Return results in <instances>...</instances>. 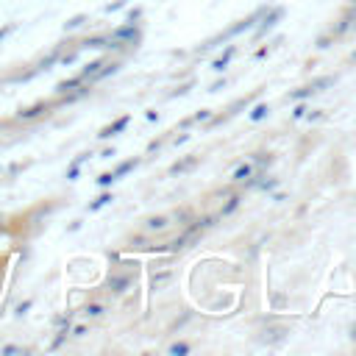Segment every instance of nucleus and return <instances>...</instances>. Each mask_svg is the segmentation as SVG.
<instances>
[{
    "instance_id": "nucleus-1",
    "label": "nucleus",
    "mask_w": 356,
    "mask_h": 356,
    "mask_svg": "<svg viewBox=\"0 0 356 356\" xmlns=\"http://www.w3.org/2000/svg\"><path fill=\"white\" fill-rule=\"evenodd\" d=\"M134 42H139V28H136V22H128V25H122V28H117V31L108 33V47L134 44Z\"/></svg>"
},
{
    "instance_id": "nucleus-2",
    "label": "nucleus",
    "mask_w": 356,
    "mask_h": 356,
    "mask_svg": "<svg viewBox=\"0 0 356 356\" xmlns=\"http://www.w3.org/2000/svg\"><path fill=\"white\" fill-rule=\"evenodd\" d=\"M331 83H334V78H331V75H323V78H317V81H312V83H306V86H300V89H292V92H289V100H303V97H309V95L325 89V86H331Z\"/></svg>"
},
{
    "instance_id": "nucleus-3",
    "label": "nucleus",
    "mask_w": 356,
    "mask_h": 356,
    "mask_svg": "<svg viewBox=\"0 0 356 356\" xmlns=\"http://www.w3.org/2000/svg\"><path fill=\"white\" fill-rule=\"evenodd\" d=\"M284 17V8L281 6H275V8H270V11H264V19H261V25L256 28V36H264L270 28H275V22Z\"/></svg>"
},
{
    "instance_id": "nucleus-4",
    "label": "nucleus",
    "mask_w": 356,
    "mask_h": 356,
    "mask_svg": "<svg viewBox=\"0 0 356 356\" xmlns=\"http://www.w3.org/2000/svg\"><path fill=\"white\" fill-rule=\"evenodd\" d=\"M128 122H131V117L125 114V117H120V120H114L111 125H106V128H103V131H100L97 136H100V139H108V136H114V134H120V131H125V128H128Z\"/></svg>"
},
{
    "instance_id": "nucleus-5",
    "label": "nucleus",
    "mask_w": 356,
    "mask_h": 356,
    "mask_svg": "<svg viewBox=\"0 0 356 356\" xmlns=\"http://www.w3.org/2000/svg\"><path fill=\"white\" fill-rule=\"evenodd\" d=\"M197 164V156H186V159H181V161H175L172 167H170V175H178V172H186V170H192Z\"/></svg>"
},
{
    "instance_id": "nucleus-6",
    "label": "nucleus",
    "mask_w": 356,
    "mask_h": 356,
    "mask_svg": "<svg viewBox=\"0 0 356 356\" xmlns=\"http://www.w3.org/2000/svg\"><path fill=\"white\" fill-rule=\"evenodd\" d=\"M131 286V275H111L108 278V289L111 292H125Z\"/></svg>"
},
{
    "instance_id": "nucleus-7",
    "label": "nucleus",
    "mask_w": 356,
    "mask_h": 356,
    "mask_svg": "<svg viewBox=\"0 0 356 356\" xmlns=\"http://www.w3.org/2000/svg\"><path fill=\"white\" fill-rule=\"evenodd\" d=\"M170 281H172V270H161V273H153L150 286H153V289H161V286L170 284Z\"/></svg>"
},
{
    "instance_id": "nucleus-8",
    "label": "nucleus",
    "mask_w": 356,
    "mask_h": 356,
    "mask_svg": "<svg viewBox=\"0 0 356 356\" xmlns=\"http://www.w3.org/2000/svg\"><path fill=\"white\" fill-rule=\"evenodd\" d=\"M231 56H234V47L228 44V47H225V53H222L220 58H214V64H211V70H214V72H222V70L228 67V61H231Z\"/></svg>"
},
{
    "instance_id": "nucleus-9",
    "label": "nucleus",
    "mask_w": 356,
    "mask_h": 356,
    "mask_svg": "<svg viewBox=\"0 0 356 356\" xmlns=\"http://www.w3.org/2000/svg\"><path fill=\"white\" fill-rule=\"evenodd\" d=\"M250 175H253V164H239V167L234 170V181H236V184H245Z\"/></svg>"
},
{
    "instance_id": "nucleus-10",
    "label": "nucleus",
    "mask_w": 356,
    "mask_h": 356,
    "mask_svg": "<svg viewBox=\"0 0 356 356\" xmlns=\"http://www.w3.org/2000/svg\"><path fill=\"white\" fill-rule=\"evenodd\" d=\"M239 203H242V197H239V195H231V197L225 200V206L220 209V217H228L231 211H236V206H239Z\"/></svg>"
},
{
    "instance_id": "nucleus-11",
    "label": "nucleus",
    "mask_w": 356,
    "mask_h": 356,
    "mask_svg": "<svg viewBox=\"0 0 356 356\" xmlns=\"http://www.w3.org/2000/svg\"><path fill=\"white\" fill-rule=\"evenodd\" d=\"M167 225H170V220H167V217H150V220L145 222V228H147V231H164Z\"/></svg>"
},
{
    "instance_id": "nucleus-12",
    "label": "nucleus",
    "mask_w": 356,
    "mask_h": 356,
    "mask_svg": "<svg viewBox=\"0 0 356 356\" xmlns=\"http://www.w3.org/2000/svg\"><path fill=\"white\" fill-rule=\"evenodd\" d=\"M44 108H47V103H36V106H28V108H22V111H19V117H22V120H28V117H39Z\"/></svg>"
},
{
    "instance_id": "nucleus-13",
    "label": "nucleus",
    "mask_w": 356,
    "mask_h": 356,
    "mask_svg": "<svg viewBox=\"0 0 356 356\" xmlns=\"http://www.w3.org/2000/svg\"><path fill=\"white\" fill-rule=\"evenodd\" d=\"M136 164H139V159H128V161L117 164V170H114V178H122V175H125V172H131Z\"/></svg>"
},
{
    "instance_id": "nucleus-14",
    "label": "nucleus",
    "mask_w": 356,
    "mask_h": 356,
    "mask_svg": "<svg viewBox=\"0 0 356 356\" xmlns=\"http://www.w3.org/2000/svg\"><path fill=\"white\" fill-rule=\"evenodd\" d=\"M75 86H83V81H81L78 75H75V78H70V81H61L56 92H61V95H67V92H70V89H75Z\"/></svg>"
},
{
    "instance_id": "nucleus-15",
    "label": "nucleus",
    "mask_w": 356,
    "mask_h": 356,
    "mask_svg": "<svg viewBox=\"0 0 356 356\" xmlns=\"http://www.w3.org/2000/svg\"><path fill=\"white\" fill-rule=\"evenodd\" d=\"M267 114H270V106H267V103H259V106L250 111V120H253V122H259V120H264Z\"/></svg>"
},
{
    "instance_id": "nucleus-16",
    "label": "nucleus",
    "mask_w": 356,
    "mask_h": 356,
    "mask_svg": "<svg viewBox=\"0 0 356 356\" xmlns=\"http://www.w3.org/2000/svg\"><path fill=\"white\" fill-rule=\"evenodd\" d=\"M108 203H111V195H108V192H103L95 203H89V211H97V209H103V206H108Z\"/></svg>"
},
{
    "instance_id": "nucleus-17",
    "label": "nucleus",
    "mask_w": 356,
    "mask_h": 356,
    "mask_svg": "<svg viewBox=\"0 0 356 356\" xmlns=\"http://www.w3.org/2000/svg\"><path fill=\"white\" fill-rule=\"evenodd\" d=\"M170 353L172 356H184V353H189V345L186 342H175V345H170Z\"/></svg>"
},
{
    "instance_id": "nucleus-18",
    "label": "nucleus",
    "mask_w": 356,
    "mask_h": 356,
    "mask_svg": "<svg viewBox=\"0 0 356 356\" xmlns=\"http://www.w3.org/2000/svg\"><path fill=\"white\" fill-rule=\"evenodd\" d=\"M209 117H211V111H206V108H203V111H197V114H195V117H189V120H186V122H184V125H189V122H206V120H209Z\"/></svg>"
},
{
    "instance_id": "nucleus-19",
    "label": "nucleus",
    "mask_w": 356,
    "mask_h": 356,
    "mask_svg": "<svg viewBox=\"0 0 356 356\" xmlns=\"http://www.w3.org/2000/svg\"><path fill=\"white\" fill-rule=\"evenodd\" d=\"M83 312H86L89 317H97V314H103V306H100V303H89Z\"/></svg>"
},
{
    "instance_id": "nucleus-20",
    "label": "nucleus",
    "mask_w": 356,
    "mask_h": 356,
    "mask_svg": "<svg viewBox=\"0 0 356 356\" xmlns=\"http://www.w3.org/2000/svg\"><path fill=\"white\" fill-rule=\"evenodd\" d=\"M111 181H117L114 172H103V175H97V184H100V186H108Z\"/></svg>"
},
{
    "instance_id": "nucleus-21",
    "label": "nucleus",
    "mask_w": 356,
    "mask_h": 356,
    "mask_svg": "<svg viewBox=\"0 0 356 356\" xmlns=\"http://www.w3.org/2000/svg\"><path fill=\"white\" fill-rule=\"evenodd\" d=\"M253 161H256V167H264V164H270V156H267V153H256Z\"/></svg>"
},
{
    "instance_id": "nucleus-22",
    "label": "nucleus",
    "mask_w": 356,
    "mask_h": 356,
    "mask_svg": "<svg viewBox=\"0 0 356 356\" xmlns=\"http://www.w3.org/2000/svg\"><path fill=\"white\" fill-rule=\"evenodd\" d=\"M83 19H86V17H72V19L67 22V31H70V28H78V25H81Z\"/></svg>"
},
{
    "instance_id": "nucleus-23",
    "label": "nucleus",
    "mask_w": 356,
    "mask_h": 356,
    "mask_svg": "<svg viewBox=\"0 0 356 356\" xmlns=\"http://www.w3.org/2000/svg\"><path fill=\"white\" fill-rule=\"evenodd\" d=\"M189 89H192V81H189V83H184V86H178V89H175V92H172V95H186V92H189Z\"/></svg>"
},
{
    "instance_id": "nucleus-24",
    "label": "nucleus",
    "mask_w": 356,
    "mask_h": 356,
    "mask_svg": "<svg viewBox=\"0 0 356 356\" xmlns=\"http://www.w3.org/2000/svg\"><path fill=\"white\" fill-rule=\"evenodd\" d=\"M292 117H295V120H300V117H306V106H298V108L292 111Z\"/></svg>"
},
{
    "instance_id": "nucleus-25",
    "label": "nucleus",
    "mask_w": 356,
    "mask_h": 356,
    "mask_svg": "<svg viewBox=\"0 0 356 356\" xmlns=\"http://www.w3.org/2000/svg\"><path fill=\"white\" fill-rule=\"evenodd\" d=\"M125 6V0H117V3H111V6H106V11H117V8H122Z\"/></svg>"
},
{
    "instance_id": "nucleus-26",
    "label": "nucleus",
    "mask_w": 356,
    "mask_h": 356,
    "mask_svg": "<svg viewBox=\"0 0 356 356\" xmlns=\"http://www.w3.org/2000/svg\"><path fill=\"white\" fill-rule=\"evenodd\" d=\"M139 14H142V11H139V8H134V11L128 14V22H136V19H139Z\"/></svg>"
},
{
    "instance_id": "nucleus-27",
    "label": "nucleus",
    "mask_w": 356,
    "mask_h": 356,
    "mask_svg": "<svg viewBox=\"0 0 356 356\" xmlns=\"http://www.w3.org/2000/svg\"><path fill=\"white\" fill-rule=\"evenodd\" d=\"M28 306H31V300H25V303H19V306H17V314H25V312H28Z\"/></svg>"
},
{
    "instance_id": "nucleus-28",
    "label": "nucleus",
    "mask_w": 356,
    "mask_h": 356,
    "mask_svg": "<svg viewBox=\"0 0 356 356\" xmlns=\"http://www.w3.org/2000/svg\"><path fill=\"white\" fill-rule=\"evenodd\" d=\"M222 86H225V81H214V83H211V89H209V92H217V89H222Z\"/></svg>"
},
{
    "instance_id": "nucleus-29",
    "label": "nucleus",
    "mask_w": 356,
    "mask_h": 356,
    "mask_svg": "<svg viewBox=\"0 0 356 356\" xmlns=\"http://www.w3.org/2000/svg\"><path fill=\"white\" fill-rule=\"evenodd\" d=\"M3 353H19V348H17V345H6Z\"/></svg>"
},
{
    "instance_id": "nucleus-30",
    "label": "nucleus",
    "mask_w": 356,
    "mask_h": 356,
    "mask_svg": "<svg viewBox=\"0 0 356 356\" xmlns=\"http://www.w3.org/2000/svg\"><path fill=\"white\" fill-rule=\"evenodd\" d=\"M8 33H11V22H8V25H3V28H0V39H3V36H8Z\"/></svg>"
},
{
    "instance_id": "nucleus-31",
    "label": "nucleus",
    "mask_w": 356,
    "mask_h": 356,
    "mask_svg": "<svg viewBox=\"0 0 356 356\" xmlns=\"http://www.w3.org/2000/svg\"><path fill=\"white\" fill-rule=\"evenodd\" d=\"M350 337H353V339H356V325H353V328H350Z\"/></svg>"
},
{
    "instance_id": "nucleus-32",
    "label": "nucleus",
    "mask_w": 356,
    "mask_h": 356,
    "mask_svg": "<svg viewBox=\"0 0 356 356\" xmlns=\"http://www.w3.org/2000/svg\"><path fill=\"white\" fill-rule=\"evenodd\" d=\"M350 58H353V61H356V53H353V56H350Z\"/></svg>"
}]
</instances>
